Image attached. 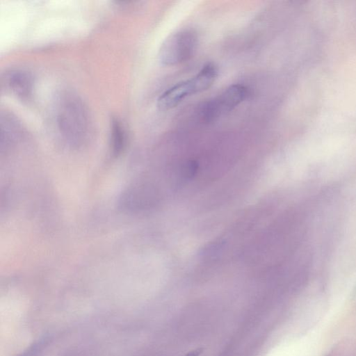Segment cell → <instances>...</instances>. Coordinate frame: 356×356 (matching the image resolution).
<instances>
[{
	"label": "cell",
	"instance_id": "cell-1",
	"mask_svg": "<svg viewBox=\"0 0 356 356\" xmlns=\"http://www.w3.org/2000/svg\"><path fill=\"white\" fill-rule=\"evenodd\" d=\"M87 111L81 99L72 92H63L56 102L55 122L60 136L73 145L81 143L89 131Z\"/></svg>",
	"mask_w": 356,
	"mask_h": 356
},
{
	"label": "cell",
	"instance_id": "cell-2",
	"mask_svg": "<svg viewBox=\"0 0 356 356\" xmlns=\"http://www.w3.org/2000/svg\"><path fill=\"white\" fill-rule=\"evenodd\" d=\"M218 73V69L213 64H207L192 78L177 83L165 91L158 98V108L161 111L170 110L186 97L208 90L215 82Z\"/></svg>",
	"mask_w": 356,
	"mask_h": 356
},
{
	"label": "cell",
	"instance_id": "cell-3",
	"mask_svg": "<svg viewBox=\"0 0 356 356\" xmlns=\"http://www.w3.org/2000/svg\"><path fill=\"white\" fill-rule=\"evenodd\" d=\"M197 37L191 30H183L170 35L162 44L159 60L165 66H172L189 60L195 52Z\"/></svg>",
	"mask_w": 356,
	"mask_h": 356
},
{
	"label": "cell",
	"instance_id": "cell-4",
	"mask_svg": "<svg viewBox=\"0 0 356 356\" xmlns=\"http://www.w3.org/2000/svg\"><path fill=\"white\" fill-rule=\"evenodd\" d=\"M248 95V89L244 86H230L202 106L201 118L207 122H212L234 109L246 99Z\"/></svg>",
	"mask_w": 356,
	"mask_h": 356
},
{
	"label": "cell",
	"instance_id": "cell-5",
	"mask_svg": "<svg viewBox=\"0 0 356 356\" xmlns=\"http://www.w3.org/2000/svg\"><path fill=\"white\" fill-rule=\"evenodd\" d=\"M6 89L21 99H27L32 93L33 79L32 75L23 70H12L2 78Z\"/></svg>",
	"mask_w": 356,
	"mask_h": 356
},
{
	"label": "cell",
	"instance_id": "cell-6",
	"mask_svg": "<svg viewBox=\"0 0 356 356\" xmlns=\"http://www.w3.org/2000/svg\"><path fill=\"white\" fill-rule=\"evenodd\" d=\"M111 140L113 152L117 156L124 148L125 131L121 122L116 118H113L111 121Z\"/></svg>",
	"mask_w": 356,
	"mask_h": 356
},
{
	"label": "cell",
	"instance_id": "cell-7",
	"mask_svg": "<svg viewBox=\"0 0 356 356\" xmlns=\"http://www.w3.org/2000/svg\"><path fill=\"white\" fill-rule=\"evenodd\" d=\"M202 352V348H197L186 353L183 356H199Z\"/></svg>",
	"mask_w": 356,
	"mask_h": 356
}]
</instances>
